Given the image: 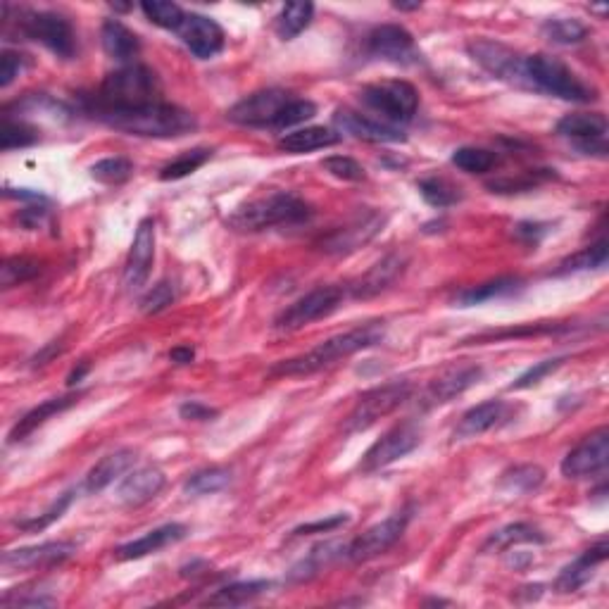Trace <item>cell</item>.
Returning <instances> with one entry per match:
<instances>
[{"instance_id":"obj_13","label":"cell","mask_w":609,"mask_h":609,"mask_svg":"<svg viewBox=\"0 0 609 609\" xmlns=\"http://www.w3.org/2000/svg\"><path fill=\"white\" fill-rule=\"evenodd\" d=\"M419 443H422V433H419L417 426L412 424L395 426V429L388 431L386 436H381L372 448L364 452L360 469L364 474L379 472V469L388 467V464L398 462L400 457L410 455Z\"/></svg>"},{"instance_id":"obj_31","label":"cell","mask_w":609,"mask_h":609,"mask_svg":"<svg viewBox=\"0 0 609 609\" xmlns=\"http://www.w3.org/2000/svg\"><path fill=\"white\" fill-rule=\"evenodd\" d=\"M607 557V541H600L598 545L583 552V555L574 564H569L567 569L562 571L560 579H557L555 588L560 593H571V590H579L583 583H586L590 576H593V569L598 567L600 562H605Z\"/></svg>"},{"instance_id":"obj_10","label":"cell","mask_w":609,"mask_h":609,"mask_svg":"<svg viewBox=\"0 0 609 609\" xmlns=\"http://www.w3.org/2000/svg\"><path fill=\"white\" fill-rule=\"evenodd\" d=\"M22 31L62 60H72L77 55V36L72 24L58 12H29L22 20Z\"/></svg>"},{"instance_id":"obj_33","label":"cell","mask_w":609,"mask_h":609,"mask_svg":"<svg viewBox=\"0 0 609 609\" xmlns=\"http://www.w3.org/2000/svg\"><path fill=\"white\" fill-rule=\"evenodd\" d=\"M345 552H348V545H343V543L317 545V548L310 550V555H307L303 562L295 564L293 571H291V579L293 581L312 579V576L319 574V571L329 567L331 562H336L338 557H345Z\"/></svg>"},{"instance_id":"obj_17","label":"cell","mask_w":609,"mask_h":609,"mask_svg":"<svg viewBox=\"0 0 609 609\" xmlns=\"http://www.w3.org/2000/svg\"><path fill=\"white\" fill-rule=\"evenodd\" d=\"M483 369L479 364H460V367H450L436 376V379L429 381V386L424 388L422 400L419 405L424 410H431V407H441L450 400H455L457 395H462L467 388H472L476 381L481 379Z\"/></svg>"},{"instance_id":"obj_2","label":"cell","mask_w":609,"mask_h":609,"mask_svg":"<svg viewBox=\"0 0 609 609\" xmlns=\"http://www.w3.org/2000/svg\"><path fill=\"white\" fill-rule=\"evenodd\" d=\"M384 338V326L381 324H367V326H357L353 331H345V334H338L334 338H326L310 353L291 357V360H281L276 362L269 374L272 376H307L315 374L319 369L331 367V364L343 360V357H350L360 350L372 348V345L381 343Z\"/></svg>"},{"instance_id":"obj_39","label":"cell","mask_w":609,"mask_h":609,"mask_svg":"<svg viewBox=\"0 0 609 609\" xmlns=\"http://www.w3.org/2000/svg\"><path fill=\"white\" fill-rule=\"evenodd\" d=\"M545 536H541V531L533 529L529 524H510L505 529L495 531L491 538L486 541V550H507L512 545L519 543H543Z\"/></svg>"},{"instance_id":"obj_14","label":"cell","mask_w":609,"mask_h":609,"mask_svg":"<svg viewBox=\"0 0 609 609\" xmlns=\"http://www.w3.org/2000/svg\"><path fill=\"white\" fill-rule=\"evenodd\" d=\"M384 224V215H379V212H364V215L355 217L350 224L341 226V229H334L329 236H324L322 241H319V248L329 255L355 253V250L367 246V243L384 229Z\"/></svg>"},{"instance_id":"obj_46","label":"cell","mask_w":609,"mask_h":609,"mask_svg":"<svg viewBox=\"0 0 609 609\" xmlns=\"http://www.w3.org/2000/svg\"><path fill=\"white\" fill-rule=\"evenodd\" d=\"M131 172H134V165L127 158H105L91 167V177L108 186L124 184Z\"/></svg>"},{"instance_id":"obj_44","label":"cell","mask_w":609,"mask_h":609,"mask_svg":"<svg viewBox=\"0 0 609 609\" xmlns=\"http://www.w3.org/2000/svg\"><path fill=\"white\" fill-rule=\"evenodd\" d=\"M39 272L41 265L36 260H31V257H10L0 267V284H3V288L20 286L24 281L34 279Z\"/></svg>"},{"instance_id":"obj_6","label":"cell","mask_w":609,"mask_h":609,"mask_svg":"<svg viewBox=\"0 0 609 609\" xmlns=\"http://www.w3.org/2000/svg\"><path fill=\"white\" fill-rule=\"evenodd\" d=\"M360 100L391 127L412 122L419 108V93L407 81H381V84L364 86Z\"/></svg>"},{"instance_id":"obj_42","label":"cell","mask_w":609,"mask_h":609,"mask_svg":"<svg viewBox=\"0 0 609 609\" xmlns=\"http://www.w3.org/2000/svg\"><path fill=\"white\" fill-rule=\"evenodd\" d=\"M607 243L600 241L595 243V246L583 248L581 253L567 257V260L562 262L560 269H557V274H571V272H586V269H600L607 265Z\"/></svg>"},{"instance_id":"obj_22","label":"cell","mask_w":609,"mask_h":609,"mask_svg":"<svg viewBox=\"0 0 609 609\" xmlns=\"http://www.w3.org/2000/svg\"><path fill=\"white\" fill-rule=\"evenodd\" d=\"M77 552V545L67 541H53V543H41L31 545V548H17L8 550L3 555V567L5 569H46L62 564L65 560Z\"/></svg>"},{"instance_id":"obj_4","label":"cell","mask_w":609,"mask_h":609,"mask_svg":"<svg viewBox=\"0 0 609 609\" xmlns=\"http://www.w3.org/2000/svg\"><path fill=\"white\" fill-rule=\"evenodd\" d=\"M160 79L153 69L143 65H127L110 72L100 84L96 110H129L158 103Z\"/></svg>"},{"instance_id":"obj_45","label":"cell","mask_w":609,"mask_h":609,"mask_svg":"<svg viewBox=\"0 0 609 609\" xmlns=\"http://www.w3.org/2000/svg\"><path fill=\"white\" fill-rule=\"evenodd\" d=\"M555 177V174H550V169H536V172H526L521 174V177H500L488 181V188H491L493 193H524L531 191V188H536L541 181Z\"/></svg>"},{"instance_id":"obj_18","label":"cell","mask_w":609,"mask_h":609,"mask_svg":"<svg viewBox=\"0 0 609 609\" xmlns=\"http://www.w3.org/2000/svg\"><path fill=\"white\" fill-rule=\"evenodd\" d=\"M557 134L574 141L586 153H607V119L600 112H574L557 122Z\"/></svg>"},{"instance_id":"obj_59","label":"cell","mask_w":609,"mask_h":609,"mask_svg":"<svg viewBox=\"0 0 609 609\" xmlns=\"http://www.w3.org/2000/svg\"><path fill=\"white\" fill-rule=\"evenodd\" d=\"M193 357H196V353H193V348H188V345H181V348H174L172 353H169V360L177 364H188Z\"/></svg>"},{"instance_id":"obj_51","label":"cell","mask_w":609,"mask_h":609,"mask_svg":"<svg viewBox=\"0 0 609 609\" xmlns=\"http://www.w3.org/2000/svg\"><path fill=\"white\" fill-rule=\"evenodd\" d=\"M72 498H74L72 491L62 493L60 498L48 507V512L39 514V517H36V519L17 521V526H20V529H24V531H43V529H48V526L53 524V521H58L62 517V514H65V510L69 507V502H72Z\"/></svg>"},{"instance_id":"obj_50","label":"cell","mask_w":609,"mask_h":609,"mask_svg":"<svg viewBox=\"0 0 609 609\" xmlns=\"http://www.w3.org/2000/svg\"><path fill=\"white\" fill-rule=\"evenodd\" d=\"M315 115H317V105L312 103V100L293 98L291 103L286 105V110L281 112L279 124H276V129H291V127H298V124L307 122V119H312Z\"/></svg>"},{"instance_id":"obj_34","label":"cell","mask_w":609,"mask_h":609,"mask_svg":"<svg viewBox=\"0 0 609 609\" xmlns=\"http://www.w3.org/2000/svg\"><path fill=\"white\" fill-rule=\"evenodd\" d=\"M519 288H521V281H519V279H512V276H502V279L486 281V284L472 286V288H467V291L457 293L455 305H457V307L481 305V303H486V300L505 298V295L517 293Z\"/></svg>"},{"instance_id":"obj_15","label":"cell","mask_w":609,"mask_h":609,"mask_svg":"<svg viewBox=\"0 0 609 609\" xmlns=\"http://www.w3.org/2000/svg\"><path fill=\"white\" fill-rule=\"evenodd\" d=\"M367 46L374 58L393 62V65H412V62H419V58H422L417 43H414V36L400 24L376 27L369 34Z\"/></svg>"},{"instance_id":"obj_40","label":"cell","mask_w":609,"mask_h":609,"mask_svg":"<svg viewBox=\"0 0 609 609\" xmlns=\"http://www.w3.org/2000/svg\"><path fill=\"white\" fill-rule=\"evenodd\" d=\"M543 36L557 46H576L588 36V29L579 20H567V17H555L543 24Z\"/></svg>"},{"instance_id":"obj_24","label":"cell","mask_w":609,"mask_h":609,"mask_svg":"<svg viewBox=\"0 0 609 609\" xmlns=\"http://www.w3.org/2000/svg\"><path fill=\"white\" fill-rule=\"evenodd\" d=\"M165 488V474L158 467H138L117 488V500L124 507L146 505Z\"/></svg>"},{"instance_id":"obj_41","label":"cell","mask_w":609,"mask_h":609,"mask_svg":"<svg viewBox=\"0 0 609 609\" xmlns=\"http://www.w3.org/2000/svg\"><path fill=\"white\" fill-rule=\"evenodd\" d=\"M141 10L155 27L169 31H179L186 20V12L177 3H165V0H146V3H141Z\"/></svg>"},{"instance_id":"obj_53","label":"cell","mask_w":609,"mask_h":609,"mask_svg":"<svg viewBox=\"0 0 609 609\" xmlns=\"http://www.w3.org/2000/svg\"><path fill=\"white\" fill-rule=\"evenodd\" d=\"M564 360L562 357H555V360H545V362H538L536 367H531L529 372H524L519 376L517 381H514L512 384V391H521V388H531V386H536V384H541V381L545 379V376H548L550 372H555L557 367H560Z\"/></svg>"},{"instance_id":"obj_26","label":"cell","mask_w":609,"mask_h":609,"mask_svg":"<svg viewBox=\"0 0 609 609\" xmlns=\"http://www.w3.org/2000/svg\"><path fill=\"white\" fill-rule=\"evenodd\" d=\"M403 269H405V257L386 255L384 260L376 262L367 274H362L360 279L350 286V293H353V298H374V295L386 291V288L403 274Z\"/></svg>"},{"instance_id":"obj_20","label":"cell","mask_w":609,"mask_h":609,"mask_svg":"<svg viewBox=\"0 0 609 609\" xmlns=\"http://www.w3.org/2000/svg\"><path fill=\"white\" fill-rule=\"evenodd\" d=\"M179 39L200 60L215 58L224 48V31L215 20L205 15H186L184 24L179 27Z\"/></svg>"},{"instance_id":"obj_38","label":"cell","mask_w":609,"mask_h":609,"mask_svg":"<svg viewBox=\"0 0 609 609\" xmlns=\"http://www.w3.org/2000/svg\"><path fill=\"white\" fill-rule=\"evenodd\" d=\"M212 158V150L210 148H193L186 150V153H181L177 160L167 162L165 167L160 169V179L162 181H177L184 179L188 174H193L196 169H200L205 165L207 160Z\"/></svg>"},{"instance_id":"obj_8","label":"cell","mask_w":609,"mask_h":609,"mask_svg":"<svg viewBox=\"0 0 609 609\" xmlns=\"http://www.w3.org/2000/svg\"><path fill=\"white\" fill-rule=\"evenodd\" d=\"M467 50L474 62H479L491 77L505 81L510 86H517V89L531 91L529 77H526V58L519 55L517 50L491 39H474Z\"/></svg>"},{"instance_id":"obj_11","label":"cell","mask_w":609,"mask_h":609,"mask_svg":"<svg viewBox=\"0 0 609 609\" xmlns=\"http://www.w3.org/2000/svg\"><path fill=\"white\" fill-rule=\"evenodd\" d=\"M343 288L338 286H319L315 291H310L303 298L295 300L293 305H288L279 317H276L274 326L281 331H298L303 326L317 322V319L329 317L331 312L338 310L343 300Z\"/></svg>"},{"instance_id":"obj_37","label":"cell","mask_w":609,"mask_h":609,"mask_svg":"<svg viewBox=\"0 0 609 609\" xmlns=\"http://www.w3.org/2000/svg\"><path fill=\"white\" fill-rule=\"evenodd\" d=\"M452 165L467 174H486V172H491L495 165H498V155H495L493 150H486V148L464 146V148H457L455 153H452Z\"/></svg>"},{"instance_id":"obj_52","label":"cell","mask_w":609,"mask_h":609,"mask_svg":"<svg viewBox=\"0 0 609 609\" xmlns=\"http://www.w3.org/2000/svg\"><path fill=\"white\" fill-rule=\"evenodd\" d=\"M322 167L331 174V177L341 181H364V177H367L360 162L353 158H345V155H331V158H326L322 162Z\"/></svg>"},{"instance_id":"obj_48","label":"cell","mask_w":609,"mask_h":609,"mask_svg":"<svg viewBox=\"0 0 609 609\" xmlns=\"http://www.w3.org/2000/svg\"><path fill=\"white\" fill-rule=\"evenodd\" d=\"M39 141L36 129H31L24 122H12L10 117H5L3 131H0V148L3 150H15V148H27L34 146Z\"/></svg>"},{"instance_id":"obj_12","label":"cell","mask_w":609,"mask_h":609,"mask_svg":"<svg viewBox=\"0 0 609 609\" xmlns=\"http://www.w3.org/2000/svg\"><path fill=\"white\" fill-rule=\"evenodd\" d=\"M407 521H410V510L395 512L391 517L374 524L372 529H367L360 538H355L353 543H348V552L345 557L353 562H369L374 557L384 555L400 541L407 529Z\"/></svg>"},{"instance_id":"obj_57","label":"cell","mask_w":609,"mask_h":609,"mask_svg":"<svg viewBox=\"0 0 609 609\" xmlns=\"http://www.w3.org/2000/svg\"><path fill=\"white\" fill-rule=\"evenodd\" d=\"M181 419H188V422H207V419L215 417V410H210V407L203 403H196V400H191V403H184L179 407Z\"/></svg>"},{"instance_id":"obj_49","label":"cell","mask_w":609,"mask_h":609,"mask_svg":"<svg viewBox=\"0 0 609 609\" xmlns=\"http://www.w3.org/2000/svg\"><path fill=\"white\" fill-rule=\"evenodd\" d=\"M177 295H179L177 284L169 279H162L160 284H155L146 295H143L141 310L146 312V315H158V312L167 310V307L177 300Z\"/></svg>"},{"instance_id":"obj_3","label":"cell","mask_w":609,"mask_h":609,"mask_svg":"<svg viewBox=\"0 0 609 609\" xmlns=\"http://www.w3.org/2000/svg\"><path fill=\"white\" fill-rule=\"evenodd\" d=\"M312 217V207L298 198L295 193H272L250 200V203L236 207L226 224L236 231H265L281 224H298Z\"/></svg>"},{"instance_id":"obj_5","label":"cell","mask_w":609,"mask_h":609,"mask_svg":"<svg viewBox=\"0 0 609 609\" xmlns=\"http://www.w3.org/2000/svg\"><path fill=\"white\" fill-rule=\"evenodd\" d=\"M526 77L531 91L550 93V96L571 100V103H590L595 100V91L576 77L562 60L552 55L538 53L526 58Z\"/></svg>"},{"instance_id":"obj_16","label":"cell","mask_w":609,"mask_h":609,"mask_svg":"<svg viewBox=\"0 0 609 609\" xmlns=\"http://www.w3.org/2000/svg\"><path fill=\"white\" fill-rule=\"evenodd\" d=\"M609 462V431L598 429L590 433L588 438L576 445L574 450L564 457L562 462V474L567 479H586L602 472Z\"/></svg>"},{"instance_id":"obj_35","label":"cell","mask_w":609,"mask_h":609,"mask_svg":"<svg viewBox=\"0 0 609 609\" xmlns=\"http://www.w3.org/2000/svg\"><path fill=\"white\" fill-rule=\"evenodd\" d=\"M312 15H315V5L312 3H288L281 8L276 17V34L284 41H293L295 36L303 34L310 27Z\"/></svg>"},{"instance_id":"obj_7","label":"cell","mask_w":609,"mask_h":609,"mask_svg":"<svg viewBox=\"0 0 609 609\" xmlns=\"http://www.w3.org/2000/svg\"><path fill=\"white\" fill-rule=\"evenodd\" d=\"M412 393L414 386L410 381H391V384H384L374 388V391L364 393L362 398L357 400L353 412L348 414V419H345V431H367L369 426H374L379 419L388 417V414L398 410L400 405H405L407 400L412 398Z\"/></svg>"},{"instance_id":"obj_32","label":"cell","mask_w":609,"mask_h":609,"mask_svg":"<svg viewBox=\"0 0 609 609\" xmlns=\"http://www.w3.org/2000/svg\"><path fill=\"white\" fill-rule=\"evenodd\" d=\"M272 588V581H241V583H231V586L219 588L212 598H207L205 605L212 607H236V605H246V602H253L265 595L267 590Z\"/></svg>"},{"instance_id":"obj_23","label":"cell","mask_w":609,"mask_h":609,"mask_svg":"<svg viewBox=\"0 0 609 609\" xmlns=\"http://www.w3.org/2000/svg\"><path fill=\"white\" fill-rule=\"evenodd\" d=\"M510 417V405L502 403V400H488V403H481L472 407L469 412H464L452 436H455V441H469V438L481 436V433L498 429V426L505 424Z\"/></svg>"},{"instance_id":"obj_36","label":"cell","mask_w":609,"mask_h":609,"mask_svg":"<svg viewBox=\"0 0 609 609\" xmlns=\"http://www.w3.org/2000/svg\"><path fill=\"white\" fill-rule=\"evenodd\" d=\"M543 481H545V472L541 467H536V464H521V467H514L510 472L502 474L500 488L507 493L524 495L538 491Z\"/></svg>"},{"instance_id":"obj_58","label":"cell","mask_w":609,"mask_h":609,"mask_svg":"<svg viewBox=\"0 0 609 609\" xmlns=\"http://www.w3.org/2000/svg\"><path fill=\"white\" fill-rule=\"evenodd\" d=\"M62 348H65V343H62V341H53V343H48L46 348H43L41 353L36 355L34 360H31V364H34V367H43V364H48L50 360H53L55 355L62 353Z\"/></svg>"},{"instance_id":"obj_43","label":"cell","mask_w":609,"mask_h":609,"mask_svg":"<svg viewBox=\"0 0 609 609\" xmlns=\"http://www.w3.org/2000/svg\"><path fill=\"white\" fill-rule=\"evenodd\" d=\"M231 474L222 467H210L203 469V472H196L193 476H188L184 491L188 495H210L222 491V488L229 486Z\"/></svg>"},{"instance_id":"obj_30","label":"cell","mask_w":609,"mask_h":609,"mask_svg":"<svg viewBox=\"0 0 609 609\" xmlns=\"http://www.w3.org/2000/svg\"><path fill=\"white\" fill-rule=\"evenodd\" d=\"M338 141H341V134H336L334 129L305 127V129H295L291 134H284L279 138L276 146L284 150V153L303 155V153H312V150L331 148L336 146Z\"/></svg>"},{"instance_id":"obj_28","label":"cell","mask_w":609,"mask_h":609,"mask_svg":"<svg viewBox=\"0 0 609 609\" xmlns=\"http://www.w3.org/2000/svg\"><path fill=\"white\" fill-rule=\"evenodd\" d=\"M77 403H79V393H69V395H60V398H50V400H46V403H41L39 407H34V410L24 414L20 422L12 426V431L8 436L10 443L24 441V438L31 436V433L39 429V426L46 424L50 417L69 410V407L77 405Z\"/></svg>"},{"instance_id":"obj_29","label":"cell","mask_w":609,"mask_h":609,"mask_svg":"<svg viewBox=\"0 0 609 609\" xmlns=\"http://www.w3.org/2000/svg\"><path fill=\"white\" fill-rule=\"evenodd\" d=\"M136 462V452L134 450H115L110 455H105L96 467L91 469L89 476H86V493H100L103 488H108L112 481L119 479L124 472H129Z\"/></svg>"},{"instance_id":"obj_47","label":"cell","mask_w":609,"mask_h":609,"mask_svg":"<svg viewBox=\"0 0 609 609\" xmlns=\"http://www.w3.org/2000/svg\"><path fill=\"white\" fill-rule=\"evenodd\" d=\"M417 188H419V193H422V198L426 200V203L433 205V207H450V205H455L457 200H460V193H457V188L450 186L448 181L438 179V177L422 179L417 184Z\"/></svg>"},{"instance_id":"obj_1","label":"cell","mask_w":609,"mask_h":609,"mask_svg":"<svg viewBox=\"0 0 609 609\" xmlns=\"http://www.w3.org/2000/svg\"><path fill=\"white\" fill-rule=\"evenodd\" d=\"M96 115L112 129L146 138H177L191 134L198 127L191 112L169 105L165 100L129 110H96Z\"/></svg>"},{"instance_id":"obj_56","label":"cell","mask_w":609,"mask_h":609,"mask_svg":"<svg viewBox=\"0 0 609 609\" xmlns=\"http://www.w3.org/2000/svg\"><path fill=\"white\" fill-rule=\"evenodd\" d=\"M50 219L46 207H27V210H22L20 215H17V222H20L24 229H41L43 224H46Z\"/></svg>"},{"instance_id":"obj_60","label":"cell","mask_w":609,"mask_h":609,"mask_svg":"<svg viewBox=\"0 0 609 609\" xmlns=\"http://www.w3.org/2000/svg\"><path fill=\"white\" fill-rule=\"evenodd\" d=\"M89 372V364H81V369H74L72 374H69V379H67V384L69 386H74V384H79L81 379H84V374Z\"/></svg>"},{"instance_id":"obj_27","label":"cell","mask_w":609,"mask_h":609,"mask_svg":"<svg viewBox=\"0 0 609 609\" xmlns=\"http://www.w3.org/2000/svg\"><path fill=\"white\" fill-rule=\"evenodd\" d=\"M100 41H103L105 53H108L115 62H122L124 67L134 65L136 55L141 53V41H138V36L117 20L103 22V29H100Z\"/></svg>"},{"instance_id":"obj_21","label":"cell","mask_w":609,"mask_h":609,"mask_svg":"<svg viewBox=\"0 0 609 609\" xmlns=\"http://www.w3.org/2000/svg\"><path fill=\"white\" fill-rule=\"evenodd\" d=\"M334 122L341 134H348L353 138H360V141L367 143H398L405 141V134L398 127H391V124H384L381 119H372L367 115H360V112L341 108L336 110Z\"/></svg>"},{"instance_id":"obj_9","label":"cell","mask_w":609,"mask_h":609,"mask_svg":"<svg viewBox=\"0 0 609 609\" xmlns=\"http://www.w3.org/2000/svg\"><path fill=\"white\" fill-rule=\"evenodd\" d=\"M295 96L281 89H267L250 93L243 100L226 112L229 122L238 124V127H253V129H276L279 124L281 112L291 103Z\"/></svg>"},{"instance_id":"obj_19","label":"cell","mask_w":609,"mask_h":609,"mask_svg":"<svg viewBox=\"0 0 609 609\" xmlns=\"http://www.w3.org/2000/svg\"><path fill=\"white\" fill-rule=\"evenodd\" d=\"M155 260V222L143 219L138 224L134 243H131L127 265H124V286L129 291H138L148 281Z\"/></svg>"},{"instance_id":"obj_61","label":"cell","mask_w":609,"mask_h":609,"mask_svg":"<svg viewBox=\"0 0 609 609\" xmlns=\"http://www.w3.org/2000/svg\"><path fill=\"white\" fill-rule=\"evenodd\" d=\"M395 8H398V10H419L422 5H419V3H395Z\"/></svg>"},{"instance_id":"obj_25","label":"cell","mask_w":609,"mask_h":609,"mask_svg":"<svg viewBox=\"0 0 609 609\" xmlns=\"http://www.w3.org/2000/svg\"><path fill=\"white\" fill-rule=\"evenodd\" d=\"M186 538V526L184 524H165L160 529L148 531L146 536L136 538V541L119 545L115 550L117 560H141V557L153 555V552H160L167 545H174Z\"/></svg>"},{"instance_id":"obj_55","label":"cell","mask_w":609,"mask_h":609,"mask_svg":"<svg viewBox=\"0 0 609 609\" xmlns=\"http://www.w3.org/2000/svg\"><path fill=\"white\" fill-rule=\"evenodd\" d=\"M348 524V517L345 514H336V517L331 519H322V521H315V524H303L298 526L293 533L295 536H305V533H326V531H336L338 526Z\"/></svg>"},{"instance_id":"obj_54","label":"cell","mask_w":609,"mask_h":609,"mask_svg":"<svg viewBox=\"0 0 609 609\" xmlns=\"http://www.w3.org/2000/svg\"><path fill=\"white\" fill-rule=\"evenodd\" d=\"M24 69V58L22 55L12 53V50H5L0 55V89H8V86L22 74Z\"/></svg>"}]
</instances>
